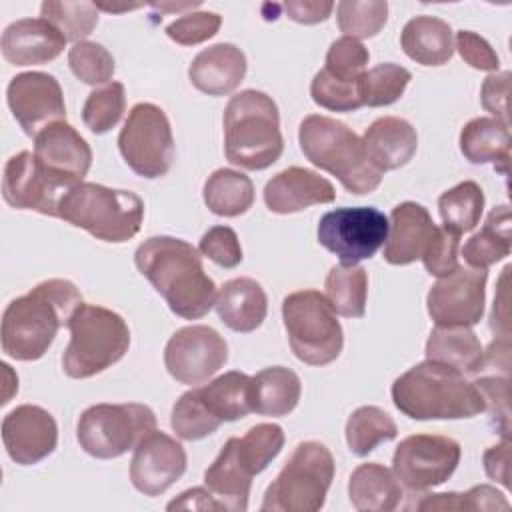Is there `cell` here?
<instances>
[{
  "label": "cell",
  "instance_id": "cell-1",
  "mask_svg": "<svg viewBox=\"0 0 512 512\" xmlns=\"http://www.w3.org/2000/svg\"><path fill=\"white\" fill-rule=\"evenodd\" d=\"M134 264L168 308L184 320L202 318L216 302V284L204 272L200 250L182 238L144 240L134 252Z\"/></svg>",
  "mask_w": 512,
  "mask_h": 512
},
{
  "label": "cell",
  "instance_id": "cell-2",
  "mask_svg": "<svg viewBox=\"0 0 512 512\" xmlns=\"http://www.w3.org/2000/svg\"><path fill=\"white\" fill-rule=\"evenodd\" d=\"M80 304V290L64 278L44 280L14 298L2 314L4 354L20 362L42 358Z\"/></svg>",
  "mask_w": 512,
  "mask_h": 512
},
{
  "label": "cell",
  "instance_id": "cell-3",
  "mask_svg": "<svg viewBox=\"0 0 512 512\" xmlns=\"http://www.w3.org/2000/svg\"><path fill=\"white\" fill-rule=\"evenodd\" d=\"M394 406L412 420H460L484 412L478 386L438 362H420L392 384Z\"/></svg>",
  "mask_w": 512,
  "mask_h": 512
},
{
  "label": "cell",
  "instance_id": "cell-4",
  "mask_svg": "<svg viewBox=\"0 0 512 512\" xmlns=\"http://www.w3.org/2000/svg\"><path fill=\"white\" fill-rule=\"evenodd\" d=\"M284 150L278 106L266 92L242 90L224 110V152L244 170L272 166Z\"/></svg>",
  "mask_w": 512,
  "mask_h": 512
},
{
  "label": "cell",
  "instance_id": "cell-5",
  "mask_svg": "<svg viewBox=\"0 0 512 512\" xmlns=\"http://www.w3.org/2000/svg\"><path fill=\"white\" fill-rule=\"evenodd\" d=\"M298 142L304 156L320 170L330 172L352 194H368L382 182L368 156L362 138L344 122L310 114L300 122Z\"/></svg>",
  "mask_w": 512,
  "mask_h": 512
},
{
  "label": "cell",
  "instance_id": "cell-6",
  "mask_svg": "<svg viewBox=\"0 0 512 512\" xmlns=\"http://www.w3.org/2000/svg\"><path fill=\"white\" fill-rule=\"evenodd\" d=\"M58 218L86 230L98 240L120 244L138 234L144 218V202L130 190L78 182L62 194Z\"/></svg>",
  "mask_w": 512,
  "mask_h": 512
},
{
  "label": "cell",
  "instance_id": "cell-7",
  "mask_svg": "<svg viewBox=\"0 0 512 512\" xmlns=\"http://www.w3.org/2000/svg\"><path fill=\"white\" fill-rule=\"evenodd\" d=\"M66 328L70 330V342L62 356V368L74 380L104 372L128 352V324L120 314L104 306L82 302Z\"/></svg>",
  "mask_w": 512,
  "mask_h": 512
},
{
  "label": "cell",
  "instance_id": "cell-8",
  "mask_svg": "<svg viewBox=\"0 0 512 512\" xmlns=\"http://www.w3.org/2000/svg\"><path fill=\"white\" fill-rule=\"evenodd\" d=\"M334 478V458L316 440L300 442L264 492V512H316Z\"/></svg>",
  "mask_w": 512,
  "mask_h": 512
},
{
  "label": "cell",
  "instance_id": "cell-9",
  "mask_svg": "<svg viewBox=\"0 0 512 512\" xmlns=\"http://www.w3.org/2000/svg\"><path fill=\"white\" fill-rule=\"evenodd\" d=\"M282 320L294 356L310 366L334 362L344 346L342 326L326 296L318 290H298L284 298Z\"/></svg>",
  "mask_w": 512,
  "mask_h": 512
},
{
  "label": "cell",
  "instance_id": "cell-10",
  "mask_svg": "<svg viewBox=\"0 0 512 512\" xmlns=\"http://www.w3.org/2000/svg\"><path fill=\"white\" fill-rule=\"evenodd\" d=\"M152 430H156V414L146 404H94L82 412L76 436L86 454L110 460L134 450Z\"/></svg>",
  "mask_w": 512,
  "mask_h": 512
},
{
  "label": "cell",
  "instance_id": "cell-11",
  "mask_svg": "<svg viewBox=\"0 0 512 512\" xmlns=\"http://www.w3.org/2000/svg\"><path fill=\"white\" fill-rule=\"evenodd\" d=\"M124 162L142 178L164 176L174 162V136L166 112L150 102H138L118 134Z\"/></svg>",
  "mask_w": 512,
  "mask_h": 512
},
{
  "label": "cell",
  "instance_id": "cell-12",
  "mask_svg": "<svg viewBox=\"0 0 512 512\" xmlns=\"http://www.w3.org/2000/svg\"><path fill=\"white\" fill-rule=\"evenodd\" d=\"M318 242L338 256L340 264L356 266L372 258L388 236V218L374 206H344L326 212L318 222Z\"/></svg>",
  "mask_w": 512,
  "mask_h": 512
},
{
  "label": "cell",
  "instance_id": "cell-13",
  "mask_svg": "<svg viewBox=\"0 0 512 512\" xmlns=\"http://www.w3.org/2000/svg\"><path fill=\"white\" fill-rule=\"evenodd\" d=\"M460 444L450 436L412 434L404 438L392 456V472L410 492H422L444 484L460 462Z\"/></svg>",
  "mask_w": 512,
  "mask_h": 512
},
{
  "label": "cell",
  "instance_id": "cell-14",
  "mask_svg": "<svg viewBox=\"0 0 512 512\" xmlns=\"http://www.w3.org/2000/svg\"><path fill=\"white\" fill-rule=\"evenodd\" d=\"M228 360L226 340L210 326L192 324L176 330L164 348L168 374L188 386L204 384Z\"/></svg>",
  "mask_w": 512,
  "mask_h": 512
},
{
  "label": "cell",
  "instance_id": "cell-15",
  "mask_svg": "<svg viewBox=\"0 0 512 512\" xmlns=\"http://www.w3.org/2000/svg\"><path fill=\"white\" fill-rule=\"evenodd\" d=\"M488 272L484 268L458 266L438 278L428 296L426 308L436 326H474L484 314Z\"/></svg>",
  "mask_w": 512,
  "mask_h": 512
},
{
  "label": "cell",
  "instance_id": "cell-16",
  "mask_svg": "<svg viewBox=\"0 0 512 512\" xmlns=\"http://www.w3.org/2000/svg\"><path fill=\"white\" fill-rule=\"evenodd\" d=\"M70 186L54 178L34 156L22 150L6 160L2 174L4 202L16 210H34L58 218V202Z\"/></svg>",
  "mask_w": 512,
  "mask_h": 512
},
{
  "label": "cell",
  "instance_id": "cell-17",
  "mask_svg": "<svg viewBox=\"0 0 512 512\" xmlns=\"http://www.w3.org/2000/svg\"><path fill=\"white\" fill-rule=\"evenodd\" d=\"M12 116L28 136L66 120L64 94L58 80L46 72L16 74L6 90Z\"/></svg>",
  "mask_w": 512,
  "mask_h": 512
},
{
  "label": "cell",
  "instance_id": "cell-18",
  "mask_svg": "<svg viewBox=\"0 0 512 512\" xmlns=\"http://www.w3.org/2000/svg\"><path fill=\"white\" fill-rule=\"evenodd\" d=\"M186 472V452L162 430H152L134 448L130 462L132 486L144 496L164 494Z\"/></svg>",
  "mask_w": 512,
  "mask_h": 512
},
{
  "label": "cell",
  "instance_id": "cell-19",
  "mask_svg": "<svg viewBox=\"0 0 512 512\" xmlns=\"http://www.w3.org/2000/svg\"><path fill=\"white\" fill-rule=\"evenodd\" d=\"M2 442L8 456L30 466L56 450L58 426L54 416L42 406L22 404L10 410L2 420Z\"/></svg>",
  "mask_w": 512,
  "mask_h": 512
},
{
  "label": "cell",
  "instance_id": "cell-20",
  "mask_svg": "<svg viewBox=\"0 0 512 512\" xmlns=\"http://www.w3.org/2000/svg\"><path fill=\"white\" fill-rule=\"evenodd\" d=\"M36 160L66 186H76L88 174L92 150L66 120L54 122L34 136Z\"/></svg>",
  "mask_w": 512,
  "mask_h": 512
},
{
  "label": "cell",
  "instance_id": "cell-21",
  "mask_svg": "<svg viewBox=\"0 0 512 512\" xmlns=\"http://www.w3.org/2000/svg\"><path fill=\"white\" fill-rule=\"evenodd\" d=\"M438 226L430 212L416 202H400L392 208L388 236L384 242V260L392 266H406L422 258Z\"/></svg>",
  "mask_w": 512,
  "mask_h": 512
},
{
  "label": "cell",
  "instance_id": "cell-22",
  "mask_svg": "<svg viewBox=\"0 0 512 512\" xmlns=\"http://www.w3.org/2000/svg\"><path fill=\"white\" fill-rule=\"evenodd\" d=\"M334 198L336 190L330 180L300 166L278 172L264 186V202L274 214H294L314 204H330Z\"/></svg>",
  "mask_w": 512,
  "mask_h": 512
},
{
  "label": "cell",
  "instance_id": "cell-23",
  "mask_svg": "<svg viewBox=\"0 0 512 512\" xmlns=\"http://www.w3.org/2000/svg\"><path fill=\"white\" fill-rule=\"evenodd\" d=\"M64 34L44 18H22L2 32V56L14 66H36L64 52Z\"/></svg>",
  "mask_w": 512,
  "mask_h": 512
},
{
  "label": "cell",
  "instance_id": "cell-24",
  "mask_svg": "<svg viewBox=\"0 0 512 512\" xmlns=\"http://www.w3.org/2000/svg\"><path fill=\"white\" fill-rule=\"evenodd\" d=\"M244 76L246 56L238 46L228 42L198 52L188 68L192 86L208 96H226L234 92Z\"/></svg>",
  "mask_w": 512,
  "mask_h": 512
},
{
  "label": "cell",
  "instance_id": "cell-25",
  "mask_svg": "<svg viewBox=\"0 0 512 512\" xmlns=\"http://www.w3.org/2000/svg\"><path fill=\"white\" fill-rule=\"evenodd\" d=\"M364 148L370 164L380 170L402 168L418 150V134L414 126L398 116L374 120L364 132Z\"/></svg>",
  "mask_w": 512,
  "mask_h": 512
},
{
  "label": "cell",
  "instance_id": "cell-26",
  "mask_svg": "<svg viewBox=\"0 0 512 512\" xmlns=\"http://www.w3.org/2000/svg\"><path fill=\"white\" fill-rule=\"evenodd\" d=\"M218 318L234 332H254L266 318L268 298L264 288L246 276L232 278L216 294Z\"/></svg>",
  "mask_w": 512,
  "mask_h": 512
},
{
  "label": "cell",
  "instance_id": "cell-27",
  "mask_svg": "<svg viewBox=\"0 0 512 512\" xmlns=\"http://www.w3.org/2000/svg\"><path fill=\"white\" fill-rule=\"evenodd\" d=\"M204 484L222 510L244 512L252 486V474L238 456L236 436L228 438L220 454L204 472Z\"/></svg>",
  "mask_w": 512,
  "mask_h": 512
},
{
  "label": "cell",
  "instance_id": "cell-28",
  "mask_svg": "<svg viewBox=\"0 0 512 512\" xmlns=\"http://www.w3.org/2000/svg\"><path fill=\"white\" fill-rule=\"evenodd\" d=\"M460 150L472 164H492L502 176L510 164V126L488 116L472 118L460 132Z\"/></svg>",
  "mask_w": 512,
  "mask_h": 512
},
{
  "label": "cell",
  "instance_id": "cell-29",
  "mask_svg": "<svg viewBox=\"0 0 512 512\" xmlns=\"http://www.w3.org/2000/svg\"><path fill=\"white\" fill-rule=\"evenodd\" d=\"M400 46L408 58L422 66H442L454 54L452 28L442 18L416 16L404 24Z\"/></svg>",
  "mask_w": 512,
  "mask_h": 512
},
{
  "label": "cell",
  "instance_id": "cell-30",
  "mask_svg": "<svg viewBox=\"0 0 512 512\" xmlns=\"http://www.w3.org/2000/svg\"><path fill=\"white\" fill-rule=\"evenodd\" d=\"M348 496L358 512H390L398 508L404 492L390 468L366 462L350 474Z\"/></svg>",
  "mask_w": 512,
  "mask_h": 512
},
{
  "label": "cell",
  "instance_id": "cell-31",
  "mask_svg": "<svg viewBox=\"0 0 512 512\" xmlns=\"http://www.w3.org/2000/svg\"><path fill=\"white\" fill-rule=\"evenodd\" d=\"M426 360L476 374L484 368V350L470 326H436L426 342Z\"/></svg>",
  "mask_w": 512,
  "mask_h": 512
},
{
  "label": "cell",
  "instance_id": "cell-32",
  "mask_svg": "<svg viewBox=\"0 0 512 512\" xmlns=\"http://www.w3.org/2000/svg\"><path fill=\"white\" fill-rule=\"evenodd\" d=\"M206 412L218 422H236L246 418L252 408V376L230 370L208 384L194 388Z\"/></svg>",
  "mask_w": 512,
  "mask_h": 512
},
{
  "label": "cell",
  "instance_id": "cell-33",
  "mask_svg": "<svg viewBox=\"0 0 512 512\" xmlns=\"http://www.w3.org/2000/svg\"><path fill=\"white\" fill-rule=\"evenodd\" d=\"M302 384L294 370L270 366L252 376V408L262 416H288L300 400Z\"/></svg>",
  "mask_w": 512,
  "mask_h": 512
},
{
  "label": "cell",
  "instance_id": "cell-34",
  "mask_svg": "<svg viewBox=\"0 0 512 512\" xmlns=\"http://www.w3.org/2000/svg\"><path fill=\"white\" fill-rule=\"evenodd\" d=\"M510 208L508 204L496 206L486 216L480 232H476L464 246L462 256L470 268H488L510 254Z\"/></svg>",
  "mask_w": 512,
  "mask_h": 512
},
{
  "label": "cell",
  "instance_id": "cell-35",
  "mask_svg": "<svg viewBox=\"0 0 512 512\" xmlns=\"http://www.w3.org/2000/svg\"><path fill=\"white\" fill-rule=\"evenodd\" d=\"M202 196L212 214L234 218L254 204V184L238 170L218 168L206 178Z\"/></svg>",
  "mask_w": 512,
  "mask_h": 512
},
{
  "label": "cell",
  "instance_id": "cell-36",
  "mask_svg": "<svg viewBox=\"0 0 512 512\" xmlns=\"http://www.w3.org/2000/svg\"><path fill=\"white\" fill-rule=\"evenodd\" d=\"M326 300L332 310L346 318H362L366 312L368 274L362 266H332L324 280Z\"/></svg>",
  "mask_w": 512,
  "mask_h": 512
},
{
  "label": "cell",
  "instance_id": "cell-37",
  "mask_svg": "<svg viewBox=\"0 0 512 512\" xmlns=\"http://www.w3.org/2000/svg\"><path fill=\"white\" fill-rule=\"evenodd\" d=\"M396 436V422L378 406H360L346 420V442L356 456H368L378 444Z\"/></svg>",
  "mask_w": 512,
  "mask_h": 512
},
{
  "label": "cell",
  "instance_id": "cell-38",
  "mask_svg": "<svg viewBox=\"0 0 512 512\" xmlns=\"http://www.w3.org/2000/svg\"><path fill=\"white\" fill-rule=\"evenodd\" d=\"M482 210L484 192L474 180H464L438 198V212L444 228L458 236L478 226Z\"/></svg>",
  "mask_w": 512,
  "mask_h": 512
},
{
  "label": "cell",
  "instance_id": "cell-39",
  "mask_svg": "<svg viewBox=\"0 0 512 512\" xmlns=\"http://www.w3.org/2000/svg\"><path fill=\"white\" fill-rule=\"evenodd\" d=\"M410 80L412 74L404 66L394 62L378 64L358 78V98L362 106H390L404 94Z\"/></svg>",
  "mask_w": 512,
  "mask_h": 512
},
{
  "label": "cell",
  "instance_id": "cell-40",
  "mask_svg": "<svg viewBox=\"0 0 512 512\" xmlns=\"http://www.w3.org/2000/svg\"><path fill=\"white\" fill-rule=\"evenodd\" d=\"M40 16L54 24L66 40L82 42L98 24V8L94 2L46 0L40 6Z\"/></svg>",
  "mask_w": 512,
  "mask_h": 512
},
{
  "label": "cell",
  "instance_id": "cell-41",
  "mask_svg": "<svg viewBox=\"0 0 512 512\" xmlns=\"http://www.w3.org/2000/svg\"><path fill=\"white\" fill-rule=\"evenodd\" d=\"M126 110V92L122 82H108L92 90L82 108V120L94 134L110 132Z\"/></svg>",
  "mask_w": 512,
  "mask_h": 512
},
{
  "label": "cell",
  "instance_id": "cell-42",
  "mask_svg": "<svg viewBox=\"0 0 512 512\" xmlns=\"http://www.w3.org/2000/svg\"><path fill=\"white\" fill-rule=\"evenodd\" d=\"M238 454L252 476L266 470V466L280 454L284 446V432L278 424L262 422L252 426L242 438H236Z\"/></svg>",
  "mask_w": 512,
  "mask_h": 512
},
{
  "label": "cell",
  "instance_id": "cell-43",
  "mask_svg": "<svg viewBox=\"0 0 512 512\" xmlns=\"http://www.w3.org/2000/svg\"><path fill=\"white\" fill-rule=\"evenodd\" d=\"M338 28L348 38H372L388 20V2L382 0H342L336 4Z\"/></svg>",
  "mask_w": 512,
  "mask_h": 512
},
{
  "label": "cell",
  "instance_id": "cell-44",
  "mask_svg": "<svg viewBox=\"0 0 512 512\" xmlns=\"http://www.w3.org/2000/svg\"><path fill=\"white\" fill-rule=\"evenodd\" d=\"M68 64L74 76L90 86L108 84L116 70L112 54L102 44L88 40L76 42L68 50Z\"/></svg>",
  "mask_w": 512,
  "mask_h": 512
},
{
  "label": "cell",
  "instance_id": "cell-45",
  "mask_svg": "<svg viewBox=\"0 0 512 512\" xmlns=\"http://www.w3.org/2000/svg\"><path fill=\"white\" fill-rule=\"evenodd\" d=\"M170 426L182 440H202L218 430V422L206 412L196 390L184 392L172 406Z\"/></svg>",
  "mask_w": 512,
  "mask_h": 512
},
{
  "label": "cell",
  "instance_id": "cell-46",
  "mask_svg": "<svg viewBox=\"0 0 512 512\" xmlns=\"http://www.w3.org/2000/svg\"><path fill=\"white\" fill-rule=\"evenodd\" d=\"M368 58V48L360 40L342 36L330 44L326 66L322 70L340 82L356 84L358 78L366 72Z\"/></svg>",
  "mask_w": 512,
  "mask_h": 512
},
{
  "label": "cell",
  "instance_id": "cell-47",
  "mask_svg": "<svg viewBox=\"0 0 512 512\" xmlns=\"http://www.w3.org/2000/svg\"><path fill=\"white\" fill-rule=\"evenodd\" d=\"M356 84L340 82V80L332 78L330 74H326L324 70H320L312 78L310 96L318 106H322L326 110L352 112V110H358L362 106V102L358 98V86Z\"/></svg>",
  "mask_w": 512,
  "mask_h": 512
},
{
  "label": "cell",
  "instance_id": "cell-48",
  "mask_svg": "<svg viewBox=\"0 0 512 512\" xmlns=\"http://www.w3.org/2000/svg\"><path fill=\"white\" fill-rule=\"evenodd\" d=\"M222 16L216 12H190L166 26V36L180 46H194L210 40L220 30Z\"/></svg>",
  "mask_w": 512,
  "mask_h": 512
},
{
  "label": "cell",
  "instance_id": "cell-49",
  "mask_svg": "<svg viewBox=\"0 0 512 512\" xmlns=\"http://www.w3.org/2000/svg\"><path fill=\"white\" fill-rule=\"evenodd\" d=\"M198 250L222 268H236L242 262V246L230 226H212L202 234Z\"/></svg>",
  "mask_w": 512,
  "mask_h": 512
},
{
  "label": "cell",
  "instance_id": "cell-50",
  "mask_svg": "<svg viewBox=\"0 0 512 512\" xmlns=\"http://www.w3.org/2000/svg\"><path fill=\"white\" fill-rule=\"evenodd\" d=\"M458 238H460L458 234L446 230L444 226L436 230L432 242L422 254V262L428 274L442 278L458 268V244H460Z\"/></svg>",
  "mask_w": 512,
  "mask_h": 512
},
{
  "label": "cell",
  "instance_id": "cell-51",
  "mask_svg": "<svg viewBox=\"0 0 512 512\" xmlns=\"http://www.w3.org/2000/svg\"><path fill=\"white\" fill-rule=\"evenodd\" d=\"M478 390L484 396L486 408L484 412L490 414L494 428L502 434V438H508L510 432V410H508V378L502 376H486L480 380H474Z\"/></svg>",
  "mask_w": 512,
  "mask_h": 512
},
{
  "label": "cell",
  "instance_id": "cell-52",
  "mask_svg": "<svg viewBox=\"0 0 512 512\" xmlns=\"http://www.w3.org/2000/svg\"><path fill=\"white\" fill-rule=\"evenodd\" d=\"M458 54L466 64H470L476 70H486V72H496L500 68V58L494 52V48L476 32L470 30H460L456 34V46Z\"/></svg>",
  "mask_w": 512,
  "mask_h": 512
},
{
  "label": "cell",
  "instance_id": "cell-53",
  "mask_svg": "<svg viewBox=\"0 0 512 512\" xmlns=\"http://www.w3.org/2000/svg\"><path fill=\"white\" fill-rule=\"evenodd\" d=\"M510 78L512 74L508 70L494 72L482 82L480 100L486 112L492 114V118L508 124V94H510Z\"/></svg>",
  "mask_w": 512,
  "mask_h": 512
},
{
  "label": "cell",
  "instance_id": "cell-54",
  "mask_svg": "<svg viewBox=\"0 0 512 512\" xmlns=\"http://www.w3.org/2000/svg\"><path fill=\"white\" fill-rule=\"evenodd\" d=\"M290 20L298 24H318L328 20L334 10V2L328 0H288L282 4Z\"/></svg>",
  "mask_w": 512,
  "mask_h": 512
},
{
  "label": "cell",
  "instance_id": "cell-55",
  "mask_svg": "<svg viewBox=\"0 0 512 512\" xmlns=\"http://www.w3.org/2000/svg\"><path fill=\"white\" fill-rule=\"evenodd\" d=\"M510 446V438H502L500 444L490 446L482 456L486 476L500 482L504 488L510 486Z\"/></svg>",
  "mask_w": 512,
  "mask_h": 512
},
{
  "label": "cell",
  "instance_id": "cell-56",
  "mask_svg": "<svg viewBox=\"0 0 512 512\" xmlns=\"http://www.w3.org/2000/svg\"><path fill=\"white\" fill-rule=\"evenodd\" d=\"M464 510H508L510 504L494 486L480 484L462 494Z\"/></svg>",
  "mask_w": 512,
  "mask_h": 512
},
{
  "label": "cell",
  "instance_id": "cell-57",
  "mask_svg": "<svg viewBox=\"0 0 512 512\" xmlns=\"http://www.w3.org/2000/svg\"><path fill=\"white\" fill-rule=\"evenodd\" d=\"M166 508L168 510H222V506L216 502V498L208 488H190L182 492L178 498H174Z\"/></svg>",
  "mask_w": 512,
  "mask_h": 512
},
{
  "label": "cell",
  "instance_id": "cell-58",
  "mask_svg": "<svg viewBox=\"0 0 512 512\" xmlns=\"http://www.w3.org/2000/svg\"><path fill=\"white\" fill-rule=\"evenodd\" d=\"M408 508L416 510H464L462 494L458 492H442V494H422L418 502Z\"/></svg>",
  "mask_w": 512,
  "mask_h": 512
},
{
  "label": "cell",
  "instance_id": "cell-59",
  "mask_svg": "<svg viewBox=\"0 0 512 512\" xmlns=\"http://www.w3.org/2000/svg\"><path fill=\"white\" fill-rule=\"evenodd\" d=\"M150 6L160 10V12H166V10H176L178 12V10H186V8H198L200 2H182V4H158V2H154Z\"/></svg>",
  "mask_w": 512,
  "mask_h": 512
}]
</instances>
